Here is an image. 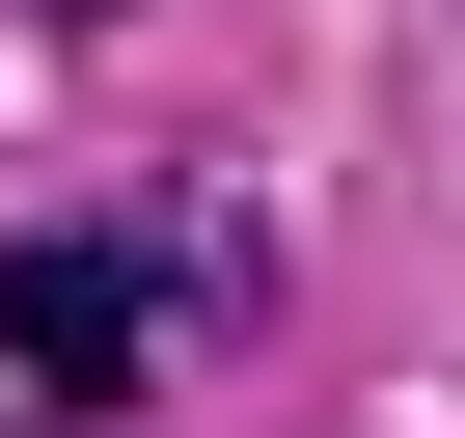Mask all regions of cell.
<instances>
[{
	"label": "cell",
	"instance_id": "cell-1",
	"mask_svg": "<svg viewBox=\"0 0 465 438\" xmlns=\"http://www.w3.org/2000/svg\"><path fill=\"white\" fill-rule=\"evenodd\" d=\"M274 274H247V219H28L0 247V383L28 411H137L164 356H219Z\"/></svg>",
	"mask_w": 465,
	"mask_h": 438
}]
</instances>
